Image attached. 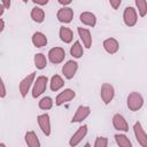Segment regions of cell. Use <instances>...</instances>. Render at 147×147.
I'll return each instance as SVG.
<instances>
[{
	"label": "cell",
	"mask_w": 147,
	"mask_h": 147,
	"mask_svg": "<svg viewBox=\"0 0 147 147\" xmlns=\"http://www.w3.org/2000/svg\"><path fill=\"white\" fill-rule=\"evenodd\" d=\"M142 105H144V99L139 93L132 92V93L129 94V96H127V107H129L130 110L137 111L142 107Z\"/></svg>",
	"instance_id": "1"
},
{
	"label": "cell",
	"mask_w": 147,
	"mask_h": 147,
	"mask_svg": "<svg viewBox=\"0 0 147 147\" xmlns=\"http://www.w3.org/2000/svg\"><path fill=\"white\" fill-rule=\"evenodd\" d=\"M47 86V77L45 76H40L37 78V82L34 83L33 90H32V96L33 98H38L39 95H41Z\"/></svg>",
	"instance_id": "2"
},
{
	"label": "cell",
	"mask_w": 147,
	"mask_h": 147,
	"mask_svg": "<svg viewBox=\"0 0 147 147\" xmlns=\"http://www.w3.org/2000/svg\"><path fill=\"white\" fill-rule=\"evenodd\" d=\"M64 56H65V52L63 48L61 47H54L49 51L48 53V57H49V61L54 64H57V63H61L63 60H64Z\"/></svg>",
	"instance_id": "3"
},
{
	"label": "cell",
	"mask_w": 147,
	"mask_h": 147,
	"mask_svg": "<svg viewBox=\"0 0 147 147\" xmlns=\"http://www.w3.org/2000/svg\"><path fill=\"white\" fill-rule=\"evenodd\" d=\"M100 94H101L102 101H103L106 105H108V103L113 100V98H114V94H115L114 87H113L110 84L105 83V84H102V86H101V92H100Z\"/></svg>",
	"instance_id": "4"
},
{
	"label": "cell",
	"mask_w": 147,
	"mask_h": 147,
	"mask_svg": "<svg viewBox=\"0 0 147 147\" xmlns=\"http://www.w3.org/2000/svg\"><path fill=\"white\" fill-rule=\"evenodd\" d=\"M123 18H124V23L127 25V26H133L136 25L137 23V13H136V9L133 7H126L125 10H124V14H123Z\"/></svg>",
	"instance_id": "5"
},
{
	"label": "cell",
	"mask_w": 147,
	"mask_h": 147,
	"mask_svg": "<svg viewBox=\"0 0 147 147\" xmlns=\"http://www.w3.org/2000/svg\"><path fill=\"white\" fill-rule=\"evenodd\" d=\"M77 69H78V63L75 62V61H72V60H70V61H68L63 65L62 72H63V75H64V77L67 79H71V78H74Z\"/></svg>",
	"instance_id": "6"
},
{
	"label": "cell",
	"mask_w": 147,
	"mask_h": 147,
	"mask_svg": "<svg viewBox=\"0 0 147 147\" xmlns=\"http://www.w3.org/2000/svg\"><path fill=\"white\" fill-rule=\"evenodd\" d=\"M133 130H134V134H136V138H137V141L142 146V147H147V136L140 124V122H137L133 126Z\"/></svg>",
	"instance_id": "7"
},
{
	"label": "cell",
	"mask_w": 147,
	"mask_h": 147,
	"mask_svg": "<svg viewBox=\"0 0 147 147\" xmlns=\"http://www.w3.org/2000/svg\"><path fill=\"white\" fill-rule=\"evenodd\" d=\"M34 76H36V74H34V72H31L29 76H26V77L20 83V92H21V94H22L23 98L26 96V94H28V92H29V88H30V86H31V84H32V82H33V79H34Z\"/></svg>",
	"instance_id": "8"
},
{
	"label": "cell",
	"mask_w": 147,
	"mask_h": 147,
	"mask_svg": "<svg viewBox=\"0 0 147 147\" xmlns=\"http://www.w3.org/2000/svg\"><path fill=\"white\" fill-rule=\"evenodd\" d=\"M75 95H76V93H75L72 90L67 88V90H64L63 92H61V93L56 96L55 103H56V106H61V105H63L64 102H68V101L72 100V99L75 98Z\"/></svg>",
	"instance_id": "9"
},
{
	"label": "cell",
	"mask_w": 147,
	"mask_h": 147,
	"mask_svg": "<svg viewBox=\"0 0 147 147\" xmlns=\"http://www.w3.org/2000/svg\"><path fill=\"white\" fill-rule=\"evenodd\" d=\"M90 113H91L90 107H87V106H80V107H78V109H77V111H76L75 116L72 117L71 122H72V123L82 122L83 119H85V118L90 115Z\"/></svg>",
	"instance_id": "10"
},
{
	"label": "cell",
	"mask_w": 147,
	"mask_h": 147,
	"mask_svg": "<svg viewBox=\"0 0 147 147\" xmlns=\"http://www.w3.org/2000/svg\"><path fill=\"white\" fill-rule=\"evenodd\" d=\"M74 16V10L71 8H61L57 11V20L62 23H70Z\"/></svg>",
	"instance_id": "11"
},
{
	"label": "cell",
	"mask_w": 147,
	"mask_h": 147,
	"mask_svg": "<svg viewBox=\"0 0 147 147\" xmlns=\"http://www.w3.org/2000/svg\"><path fill=\"white\" fill-rule=\"evenodd\" d=\"M113 125H114V127L116 130H119V131L126 132L129 130V125H127L125 118L122 115H119V114L114 115V117H113Z\"/></svg>",
	"instance_id": "12"
},
{
	"label": "cell",
	"mask_w": 147,
	"mask_h": 147,
	"mask_svg": "<svg viewBox=\"0 0 147 147\" xmlns=\"http://www.w3.org/2000/svg\"><path fill=\"white\" fill-rule=\"evenodd\" d=\"M38 123L39 126L41 129V131L46 134L49 136L51 134V123H49V116L47 114H42L38 116Z\"/></svg>",
	"instance_id": "13"
},
{
	"label": "cell",
	"mask_w": 147,
	"mask_h": 147,
	"mask_svg": "<svg viewBox=\"0 0 147 147\" xmlns=\"http://www.w3.org/2000/svg\"><path fill=\"white\" fill-rule=\"evenodd\" d=\"M86 133H87V125L80 126L77 130V132L71 137V139H70V146H77L83 140V138L86 136Z\"/></svg>",
	"instance_id": "14"
},
{
	"label": "cell",
	"mask_w": 147,
	"mask_h": 147,
	"mask_svg": "<svg viewBox=\"0 0 147 147\" xmlns=\"http://www.w3.org/2000/svg\"><path fill=\"white\" fill-rule=\"evenodd\" d=\"M79 20L83 24L85 25H88V26H94L95 23H96V17L94 14L90 13V11H84L80 14L79 16Z\"/></svg>",
	"instance_id": "15"
},
{
	"label": "cell",
	"mask_w": 147,
	"mask_h": 147,
	"mask_svg": "<svg viewBox=\"0 0 147 147\" xmlns=\"http://www.w3.org/2000/svg\"><path fill=\"white\" fill-rule=\"evenodd\" d=\"M103 48L109 54H114V53H116L118 51V42L114 38H108V39H106L103 41Z\"/></svg>",
	"instance_id": "16"
},
{
	"label": "cell",
	"mask_w": 147,
	"mask_h": 147,
	"mask_svg": "<svg viewBox=\"0 0 147 147\" xmlns=\"http://www.w3.org/2000/svg\"><path fill=\"white\" fill-rule=\"evenodd\" d=\"M78 33H79V37L80 39L83 40L84 45L86 48H90L91 45H92V37H91V32L87 30V29H83V28H78Z\"/></svg>",
	"instance_id": "17"
},
{
	"label": "cell",
	"mask_w": 147,
	"mask_h": 147,
	"mask_svg": "<svg viewBox=\"0 0 147 147\" xmlns=\"http://www.w3.org/2000/svg\"><path fill=\"white\" fill-rule=\"evenodd\" d=\"M32 42H33V45L36 46V47H44L46 44H47V38H46V36L44 34V33H41V32H36V33H33V36H32Z\"/></svg>",
	"instance_id": "18"
},
{
	"label": "cell",
	"mask_w": 147,
	"mask_h": 147,
	"mask_svg": "<svg viewBox=\"0 0 147 147\" xmlns=\"http://www.w3.org/2000/svg\"><path fill=\"white\" fill-rule=\"evenodd\" d=\"M25 142L30 147H39L40 146V142L38 140V137H37V134L33 131L26 132V134H25Z\"/></svg>",
	"instance_id": "19"
},
{
	"label": "cell",
	"mask_w": 147,
	"mask_h": 147,
	"mask_svg": "<svg viewBox=\"0 0 147 147\" xmlns=\"http://www.w3.org/2000/svg\"><path fill=\"white\" fill-rule=\"evenodd\" d=\"M72 37H74V33L69 28H64V26L60 28V38L63 42H65V44L71 42Z\"/></svg>",
	"instance_id": "20"
},
{
	"label": "cell",
	"mask_w": 147,
	"mask_h": 147,
	"mask_svg": "<svg viewBox=\"0 0 147 147\" xmlns=\"http://www.w3.org/2000/svg\"><path fill=\"white\" fill-rule=\"evenodd\" d=\"M31 17H32V20H33L34 22L41 23V22H44V20H45V13H44V10H42L41 8L34 7V8H32Z\"/></svg>",
	"instance_id": "21"
},
{
	"label": "cell",
	"mask_w": 147,
	"mask_h": 147,
	"mask_svg": "<svg viewBox=\"0 0 147 147\" xmlns=\"http://www.w3.org/2000/svg\"><path fill=\"white\" fill-rule=\"evenodd\" d=\"M63 85H64V82L59 75H55L52 77V79H51V90L52 91H59Z\"/></svg>",
	"instance_id": "22"
},
{
	"label": "cell",
	"mask_w": 147,
	"mask_h": 147,
	"mask_svg": "<svg viewBox=\"0 0 147 147\" xmlns=\"http://www.w3.org/2000/svg\"><path fill=\"white\" fill-rule=\"evenodd\" d=\"M70 54L74 57H76V59H79V57L83 56V47L80 46V42L79 41H75V44L71 46Z\"/></svg>",
	"instance_id": "23"
},
{
	"label": "cell",
	"mask_w": 147,
	"mask_h": 147,
	"mask_svg": "<svg viewBox=\"0 0 147 147\" xmlns=\"http://www.w3.org/2000/svg\"><path fill=\"white\" fill-rule=\"evenodd\" d=\"M47 62H46V57L44 54L38 53L34 55V65L37 67V69H44L46 67Z\"/></svg>",
	"instance_id": "24"
},
{
	"label": "cell",
	"mask_w": 147,
	"mask_h": 147,
	"mask_svg": "<svg viewBox=\"0 0 147 147\" xmlns=\"http://www.w3.org/2000/svg\"><path fill=\"white\" fill-rule=\"evenodd\" d=\"M115 140L121 147H131V141L124 134H115Z\"/></svg>",
	"instance_id": "25"
},
{
	"label": "cell",
	"mask_w": 147,
	"mask_h": 147,
	"mask_svg": "<svg viewBox=\"0 0 147 147\" xmlns=\"http://www.w3.org/2000/svg\"><path fill=\"white\" fill-rule=\"evenodd\" d=\"M52 106H53V101H52V99L49 96H45L39 101V108L40 109L47 110V109H51Z\"/></svg>",
	"instance_id": "26"
},
{
	"label": "cell",
	"mask_w": 147,
	"mask_h": 147,
	"mask_svg": "<svg viewBox=\"0 0 147 147\" xmlns=\"http://www.w3.org/2000/svg\"><path fill=\"white\" fill-rule=\"evenodd\" d=\"M136 5L138 7L139 14L141 17H144L147 13V5H146V0H136Z\"/></svg>",
	"instance_id": "27"
},
{
	"label": "cell",
	"mask_w": 147,
	"mask_h": 147,
	"mask_svg": "<svg viewBox=\"0 0 147 147\" xmlns=\"http://www.w3.org/2000/svg\"><path fill=\"white\" fill-rule=\"evenodd\" d=\"M107 145H108V140L105 137H98L96 140H95V142H94V146L95 147H106Z\"/></svg>",
	"instance_id": "28"
},
{
	"label": "cell",
	"mask_w": 147,
	"mask_h": 147,
	"mask_svg": "<svg viewBox=\"0 0 147 147\" xmlns=\"http://www.w3.org/2000/svg\"><path fill=\"white\" fill-rule=\"evenodd\" d=\"M6 96V87H5V84L0 77V98H5Z\"/></svg>",
	"instance_id": "29"
},
{
	"label": "cell",
	"mask_w": 147,
	"mask_h": 147,
	"mask_svg": "<svg viewBox=\"0 0 147 147\" xmlns=\"http://www.w3.org/2000/svg\"><path fill=\"white\" fill-rule=\"evenodd\" d=\"M109 2H110L111 7H113L114 9H117V8L119 7V5H121L122 0H109Z\"/></svg>",
	"instance_id": "30"
},
{
	"label": "cell",
	"mask_w": 147,
	"mask_h": 147,
	"mask_svg": "<svg viewBox=\"0 0 147 147\" xmlns=\"http://www.w3.org/2000/svg\"><path fill=\"white\" fill-rule=\"evenodd\" d=\"M34 3H38V5H41V6H44V5H47L48 3V0H32Z\"/></svg>",
	"instance_id": "31"
},
{
	"label": "cell",
	"mask_w": 147,
	"mask_h": 147,
	"mask_svg": "<svg viewBox=\"0 0 147 147\" xmlns=\"http://www.w3.org/2000/svg\"><path fill=\"white\" fill-rule=\"evenodd\" d=\"M2 3H3L5 8H9L10 7V0H2Z\"/></svg>",
	"instance_id": "32"
},
{
	"label": "cell",
	"mask_w": 147,
	"mask_h": 147,
	"mask_svg": "<svg viewBox=\"0 0 147 147\" xmlns=\"http://www.w3.org/2000/svg\"><path fill=\"white\" fill-rule=\"evenodd\" d=\"M61 5H69V3H71V1L72 0H57Z\"/></svg>",
	"instance_id": "33"
},
{
	"label": "cell",
	"mask_w": 147,
	"mask_h": 147,
	"mask_svg": "<svg viewBox=\"0 0 147 147\" xmlns=\"http://www.w3.org/2000/svg\"><path fill=\"white\" fill-rule=\"evenodd\" d=\"M3 28H5V22H3V21L0 18V32L3 30Z\"/></svg>",
	"instance_id": "34"
},
{
	"label": "cell",
	"mask_w": 147,
	"mask_h": 147,
	"mask_svg": "<svg viewBox=\"0 0 147 147\" xmlns=\"http://www.w3.org/2000/svg\"><path fill=\"white\" fill-rule=\"evenodd\" d=\"M3 8H5V7H3V6H1V5H0V16H1V15H2V14H3V10H5V9H3Z\"/></svg>",
	"instance_id": "35"
},
{
	"label": "cell",
	"mask_w": 147,
	"mask_h": 147,
	"mask_svg": "<svg viewBox=\"0 0 147 147\" xmlns=\"http://www.w3.org/2000/svg\"><path fill=\"white\" fill-rule=\"evenodd\" d=\"M23 1H24V2H28V0H23Z\"/></svg>",
	"instance_id": "36"
}]
</instances>
